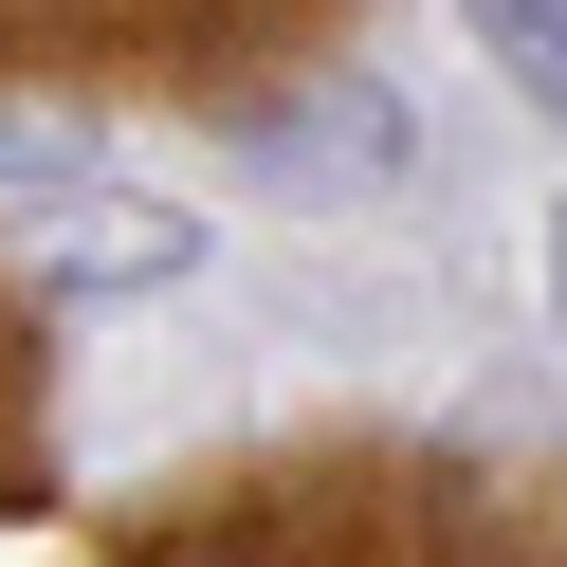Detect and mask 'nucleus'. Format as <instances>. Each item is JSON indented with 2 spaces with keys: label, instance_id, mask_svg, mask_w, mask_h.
Segmentation results:
<instances>
[{
  "label": "nucleus",
  "instance_id": "39448f33",
  "mask_svg": "<svg viewBox=\"0 0 567 567\" xmlns=\"http://www.w3.org/2000/svg\"><path fill=\"white\" fill-rule=\"evenodd\" d=\"M457 19L494 38V74H513V92H549V111H567V0H457Z\"/></svg>",
  "mask_w": 567,
  "mask_h": 567
},
{
  "label": "nucleus",
  "instance_id": "423d86ee",
  "mask_svg": "<svg viewBox=\"0 0 567 567\" xmlns=\"http://www.w3.org/2000/svg\"><path fill=\"white\" fill-rule=\"evenodd\" d=\"M549 311H567V220H549Z\"/></svg>",
  "mask_w": 567,
  "mask_h": 567
},
{
  "label": "nucleus",
  "instance_id": "20e7f679",
  "mask_svg": "<svg viewBox=\"0 0 567 567\" xmlns=\"http://www.w3.org/2000/svg\"><path fill=\"white\" fill-rule=\"evenodd\" d=\"M55 476V403H38V311L0 293V513Z\"/></svg>",
  "mask_w": 567,
  "mask_h": 567
},
{
  "label": "nucleus",
  "instance_id": "f03ea898",
  "mask_svg": "<svg viewBox=\"0 0 567 567\" xmlns=\"http://www.w3.org/2000/svg\"><path fill=\"white\" fill-rule=\"evenodd\" d=\"M348 0H0V92L55 111V74H147V92H257L311 55Z\"/></svg>",
  "mask_w": 567,
  "mask_h": 567
},
{
  "label": "nucleus",
  "instance_id": "7ed1b4c3",
  "mask_svg": "<svg viewBox=\"0 0 567 567\" xmlns=\"http://www.w3.org/2000/svg\"><path fill=\"white\" fill-rule=\"evenodd\" d=\"M202 220L184 202H74V220H38V275L55 293H147V275H184Z\"/></svg>",
  "mask_w": 567,
  "mask_h": 567
},
{
  "label": "nucleus",
  "instance_id": "f257e3e1",
  "mask_svg": "<svg viewBox=\"0 0 567 567\" xmlns=\"http://www.w3.org/2000/svg\"><path fill=\"white\" fill-rule=\"evenodd\" d=\"M111 567H567V494L440 440H293L111 513Z\"/></svg>",
  "mask_w": 567,
  "mask_h": 567
}]
</instances>
